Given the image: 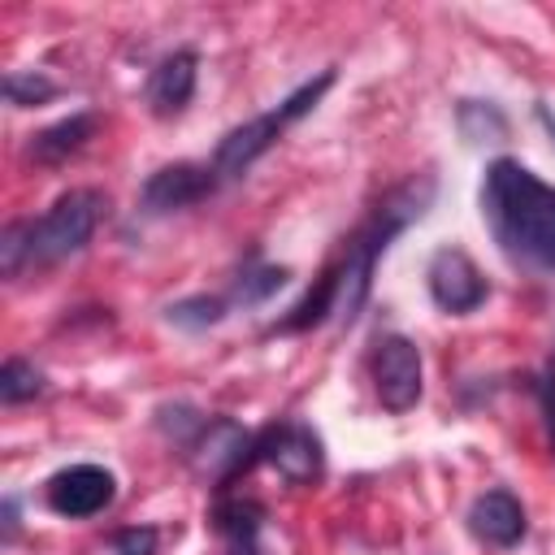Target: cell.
Instances as JSON below:
<instances>
[{"instance_id":"obj_13","label":"cell","mask_w":555,"mask_h":555,"mask_svg":"<svg viewBox=\"0 0 555 555\" xmlns=\"http://www.w3.org/2000/svg\"><path fill=\"white\" fill-rule=\"evenodd\" d=\"M334 304H338V273H321L317 291H308V299L282 321V330H308V325H317L325 312H334Z\"/></svg>"},{"instance_id":"obj_12","label":"cell","mask_w":555,"mask_h":555,"mask_svg":"<svg viewBox=\"0 0 555 555\" xmlns=\"http://www.w3.org/2000/svg\"><path fill=\"white\" fill-rule=\"evenodd\" d=\"M217 529L225 533V551L230 555H260V546H256L260 507H251V503H225L217 512Z\"/></svg>"},{"instance_id":"obj_6","label":"cell","mask_w":555,"mask_h":555,"mask_svg":"<svg viewBox=\"0 0 555 555\" xmlns=\"http://www.w3.org/2000/svg\"><path fill=\"white\" fill-rule=\"evenodd\" d=\"M429 295L438 308L447 312H473L481 299H486V278L477 273V264L455 251V247H442L434 260H429Z\"/></svg>"},{"instance_id":"obj_14","label":"cell","mask_w":555,"mask_h":555,"mask_svg":"<svg viewBox=\"0 0 555 555\" xmlns=\"http://www.w3.org/2000/svg\"><path fill=\"white\" fill-rule=\"evenodd\" d=\"M39 390H43V377H39L35 364H26V360H4V369H0V399H4V403L35 399Z\"/></svg>"},{"instance_id":"obj_19","label":"cell","mask_w":555,"mask_h":555,"mask_svg":"<svg viewBox=\"0 0 555 555\" xmlns=\"http://www.w3.org/2000/svg\"><path fill=\"white\" fill-rule=\"evenodd\" d=\"M152 542H156L152 529H130V533L117 538V551L121 555H152Z\"/></svg>"},{"instance_id":"obj_17","label":"cell","mask_w":555,"mask_h":555,"mask_svg":"<svg viewBox=\"0 0 555 555\" xmlns=\"http://www.w3.org/2000/svg\"><path fill=\"white\" fill-rule=\"evenodd\" d=\"M217 317H221V304L217 299H191V304L169 308V321H178V325H212Z\"/></svg>"},{"instance_id":"obj_18","label":"cell","mask_w":555,"mask_h":555,"mask_svg":"<svg viewBox=\"0 0 555 555\" xmlns=\"http://www.w3.org/2000/svg\"><path fill=\"white\" fill-rule=\"evenodd\" d=\"M538 399H542L546 438H551V451H555V369H551V373H542V382H538Z\"/></svg>"},{"instance_id":"obj_8","label":"cell","mask_w":555,"mask_h":555,"mask_svg":"<svg viewBox=\"0 0 555 555\" xmlns=\"http://www.w3.org/2000/svg\"><path fill=\"white\" fill-rule=\"evenodd\" d=\"M212 182H217L212 169H199V165H169V169H160V173L147 178V186H143V204H147L152 212L186 208V204H195L199 195H208Z\"/></svg>"},{"instance_id":"obj_5","label":"cell","mask_w":555,"mask_h":555,"mask_svg":"<svg viewBox=\"0 0 555 555\" xmlns=\"http://www.w3.org/2000/svg\"><path fill=\"white\" fill-rule=\"evenodd\" d=\"M48 503L52 512L61 516H95L113 503V473L100 468V464H74V468H61L52 481H48Z\"/></svg>"},{"instance_id":"obj_11","label":"cell","mask_w":555,"mask_h":555,"mask_svg":"<svg viewBox=\"0 0 555 555\" xmlns=\"http://www.w3.org/2000/svg\"><path fill=\"white\" fill-rule=\"evenodd\" d=\"M91 130H95V117H87V113H78V117H69V121H56V126H48V130H39L35 134V143H30V156L35 160H65L69 152H78L87 139H91Z\"/></svg>"},{"instance_id":"obj_15","label":"cell","mask_w":555,"mask_h":555,"mask_svg":"<svg viewBox=\"0 0 555 555\" xmlns=\"http://www.w3.org/2000/svg\"><path fill=\"white\" fill-rule=\"evenodd\" d=\"M4 95L13 104H35V100H48L52 95V82L39 78V74H9L4 78Z\"/></svg>"},{"instance_id":"obj_16","label":"cell","mask_w":555,"mask_h":555,"mask_svg":"<svg viewBox=\"0 0 555 555\" xmlns=\"http://www.w3.org/2000/svg\"><path fill=\"white\" fill-rule=\"evenodd\" d=\"M282 282H286V269H256V273H247V278L238 282V299H243V304H260V299L273 295Z\"/></svg>"},{"instance_id":"obj_2","label":"cell","mask_w":555,"mask_h":555,"mask_svg":"<svg viewBox=\"0 0 555 555\" xmlns=\"http://www.w3.org/2000/svg\"><path fill=\"white\" fill-rule=\"evenodd\" d=\"M100 212H104V195L82 186V191L61 195L39 221L9 225L4 238H0V264H4V273L13 278L22 264H56V260L74 256L91 238Z\"/></svg>"},{"instance_id":"obj_9","label":"cell","mask_w":555,"mask_h":555,"mask_svg":"<svg viewBox=\"0 0 555 555\" xmlns=\"http://www.w3.org/2000/svg\"><path fill=\"white\" fill-rule=\"evenodd\" d=\"M468 525H473V533H477L481 542H490V546H516V542L525 538V512H520V503H516L507 490L481 494V499L473 503V512H468Z\"/></svg>"},{"instance_id":"obj_3","label":"cell","mask_w":555,"mask_h":555,"mask_svg":"<svg viewBox=\"0 0 555 555\" xmlns=\"http://www.w3.org/2000/svg\"><path fill=\"white\" fill-rule=\"evenodd\" d=\"M330 82H334V74L325 69L321 78H312V82H304L295 95H286L278 108H269V113H260V117H251V121L234 126V130L221 139L217 156H212V173H217V178H234V173H243L260 152H269V147H273V139H278L295 117H304V113L325 95V87H330Z\"/></svg>"},{"instance_id":"obj_10","label":"cell","mask_w":555,"mask_h":555,"mask_svg":"<svg viewBox=\"0 0 555 555\" xmlns=\"http://www.w3.org/2000/svg\"><path fill=\"white\" fill-rule=\"evenodd\" d=\"M195 95V52H173L156 65L152 82H147V104L156 117H173L191 104Z\"/></svg>"},{"instance_id":"obj_7","label":"cell","mask_w":555,"mask_h":555,"mask_svg":"<svg viewBox=\"0 0 555 555\" xmlns=\"http://www.w3.org/2000/svg\"><path fill=\"white\" fill-rule=\"evenodd\" d=\"M260 451H264V460L286 481H312L321 473V442L304 425H278V429H269V438L260 442Z\"/></svg>"},{"instance_id":"obj_4","label":"cell","mask_w":555,"mask_h":555,"mask_svg":"<svg viewBox=\"0 0 555 555\" xmlns=\"http://www.w3.org/2000/svg\"><path fill=\"white\" fill-rule=\"evenodd\" d=\"M373 386L390 412H408L421 399V351L408 338H386L373 356Z\"/></svg>"},{"instance_id":"obj_1","label":"cell","mask_w":555,"mask_h":555,"mask_svg":"<svg viewBox=\"0 0 555 555\" xmlns=\"http://www.w3.org/2000/svg\"><path fill=\"white\" fill-rule=\"evenodd\" d=\"M481 212L507 256L555 273V186L520 160H494L486 169Z\"/></svg>"}]
</instances>
